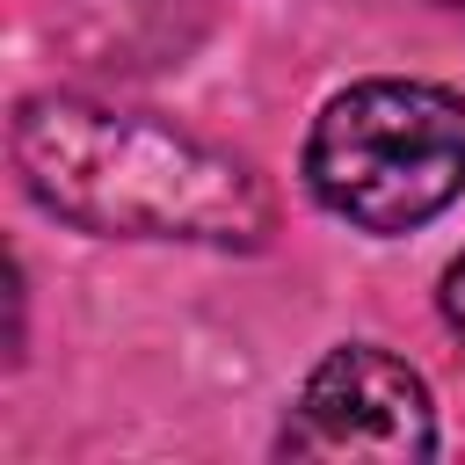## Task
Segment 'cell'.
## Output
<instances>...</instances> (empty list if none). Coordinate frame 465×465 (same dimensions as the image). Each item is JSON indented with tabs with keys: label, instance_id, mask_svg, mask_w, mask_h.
Segmentation results:
<instances>
[{
	"label": "cell",
	"instance_id": "1",
	"mask_svg": "<svg viewBox=\"0 0 465 465\" xmlns=\"http://www.w3.org/2000/svg\"><path fill=\"white\" fill-rule=\"evenodd\" d=\"M15 167L44 211L109 240L262 247L276 232V196L247 160L80 94H36L15 109Z\"/></svg>",
	"mask_w": 465,
	"mask_h": 465
},
{
	"label": "cell",
	"instance_id": "3",
	"mask_svg": "<svg viewBox=\"0 0 465 465\" xmlns=\"http://www.w3.org/2000/svg\"><path fill=\"white\" fill-rule=\"evenodd\" d=\"M291 458H429L436 450V414L421 378L385 356V349H334L283 429Z\"/></svg>",
	"mask_w": 465,
	"mask_h": 465
},
{
	"label": "cell",
	"instance_id": "2",
	"mask_svg": "<svg viewBox=\"0 0 465 465\" xmlns=\"http://www.w3.org/2000/svg\"><path fill=\"white\" fill-rule=\"evenodd\" d=\"M305 182L334 218L407 232L465 189V102L429 80H363L312 124Z\"/></svg>",
	"mask_w": 465,
	"mask_h": 465
},
{
	"label": "cell",
	"instance_id": "4",
	"mask_svg": "<svg viewBox=\"0 0 465 465\" xmlns=\"http://www.w3.org/2000/svg\"><path fill=\"white\" fill-rule=\"evenodd\" d=\"M443 320L465 334V262H450V276H443Z\"/></svg>",
	"mask_w": 465,
	"mask_h": 465
}]
</instances>
